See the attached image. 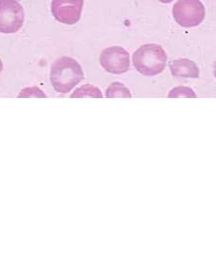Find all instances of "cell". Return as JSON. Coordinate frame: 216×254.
<instances>
[{"label": "cell", "instance_id": "6da1fadb", "mask_svg": "<svg viewBox=\"0 0 216 254\" xmlns=\"http://www.w3.org/2000/svg\"><path fill=\"white\" fill-rule=\"evenodd\" d=\"M85 78L81 64L68 56H62L51 64L50 82L59 94L70 93Z\"/></svg>", "mask_w": 216, "mask_h": 254}, {"label": "cell", "instance_id": "7a4b0ae2", "mask_svg": "<svg viewBox=\"0 0 216 254\" xmlns=\"http://www.w3.org/2000/svg\"><path fill=\"white\" fill-rule=\"evenodd\" d=\"M167 63V55L162 46L146 44L133 54V64L140 74L152 77L162 73Z\"/></svg>", "mask_w": 216, "mask_h": 254}, {"label": "cell", "instance_id": "3957f363", "mask_svg": "<svg viewBox=\"0 0 216 254\" xmlns=\"http://www.w3.org/2000/svg\"><path fill=\"white\" fill-rule=\"evenodd\" d=\"M172 15L180 26L191 28L203 22L206 9L200 0H178L173 6Z\"/></svg>", "mask_w": 216, "mask_h": 254}, {"label": "cell", "instance_id": "277c9868", "mask_svg": "<svg viewBox=\"0 0 216 254\" xmlns=\"http://www.w3.org/2000/svg\"><path fill=\"white\" fill-rule=\"evenodd\" d=\"M24 16V9L17 0H0V33H17L23 26Z\"/></svg>", "mask_w": 216, "mask_h": 254}, {"label": "cell", "instance_id": "5b68a950", "mask_svg": "<svg viewBox=\"0 0 216 254\" xmlns=\"http://www.w3.org/2000/svg\"><path fill=\"white\" fill-rule=\"evenodd\" d=\"M99 63L108 73L123 74L130 69V54L122 47H109L101 52Z\"/></svg>", "mask_w": 216, "mask_h": 254}, {"label": "cell", "instance_id": "8992f818", "mask_svg": "<svg viewBox=\"0 0 216 254\" xmlns=\"http://www.w3.org/2000/svg\"><path fill=\"white\" fill-rule=\"evenodd\" d=\"M84 0H52L51 13L54 18L66 25H73L80 20Z\"/></svg>", "mask_w": 216, "mask_h": 254}, {"label": "cell", "instance_id": "52a82bcc", "mask_svg": "<svg viewBox=\"0 0 216 254\" xmlns=\"http://www.w3.org/2000/svg\"><path fill=\"white\" fill-rule=\"evenodd\" d=\"M170 70L176 78H199L200 70L197 64L187 58H179L170 63Z\"/></svg>", "mask_w": 216, "mask_h": 254}, {"label": "cell", "instance_id": "ba28073f", "mask_svg": "<svg viewBox=\"0 0 216 254\" xmlns=\"http://www.w3.org/2000/svg\"><path fill=\"white\" fill-rule=\"evenodd\" d=\"M106 97L108 98H131L132 94L129 89L120 82H112L106 91Z\"/></svg>", "mask_w": 216, "mask_h": 254}, {"label": "cell", "instance_id": "9c48e42d", "mask_svg": "<svg viewBox=\"0 0 216 254\" xmlns=\"http://www.w3.org/2000/svg\"><path fill=\"white\" fill-rule=\"evenodd\" d=\"M72 98H83V97H94V98H102L103 95L97 87L93 86L91 84L83 85L82 87L78 88L77 90L71 95Z\"/></svg>", "mask_w": 216, "mask_h": 254}, {"label": "cell", "instance_id": "30bf717a", "mask_svg": "<svg viewBox=\"0 0 216 254\" xmlns=\"http://www.w3.org/2000/svg\"><path fill=\"white\" fill-rule=\"evenodd\" d=\"M170 98H177V97H189V98H196L197 95L194 93V91L188 87L180 86L177 88H174L170 91L168 94Z\"/></svg>", "mask_w": 216, "mask_h": 254}, {"label": "cell", "instance_id": "8fae6325", "mask_svg": "<svg viewBox=\"0 0 216 254\" xmlns=\"http://www.w3.org/2000/svg\"><path fill=\"white\" fill-rule=\"evenodd\" d=\"M17 97H43L47 98V96L40 88L38 87H30V88H25L21 90L19 95Z\"/></svg>", "mask_w": 216, "mask_h": 254}, {"label": "cell", "instance_id": "7c38bea8", "mask_svg": "<svg viewBox=\"0 0 216 254\" xmlns=\"http://www.w3.org/2000/svg\"><path fill=\"white\" fill-rule=\"evenodd\" d=\"M159 2H161V3H163V4H168V3H171V2H173L174 0H158Z\"/></svg>", "mask_w": 216, "mask_h": 254}, {"label": "cell", "instance_id": "4fadbf2b", "mask_svg": "<svg viewBox=\"0 0 216 254\" xmlns=\"http://www.w3.org/2000/svg\"><path fill=\"white\" fill-rule=\"evenodd\" d=\"M2 70H3V63H2V60L0 59V73L2 72Z\"/></svg>", "mask_w": 216, "mask_h": 254}, {"label": "cell", "instance_id": "5bb4252c", "mask_svg": "<svg viewBox=\"0 0 216 254\" xmlns=\"http://www.w3.org/2000/svg\"><path fill=\"white\" fill-rule=\"evenodd\" d=\"M17 1H18V0H17Z\"/></svg>", "mask_w": 216, "mask_h": 254}]
</instances>
